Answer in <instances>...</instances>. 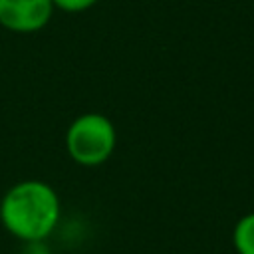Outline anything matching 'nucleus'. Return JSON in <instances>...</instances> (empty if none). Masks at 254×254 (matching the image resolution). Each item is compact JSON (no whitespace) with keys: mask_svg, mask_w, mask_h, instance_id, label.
<instances>
[{"mask_svg":"<svg viewBox=\"0 0 254 254\" xmlns=\"http://www.w3.org/2000/svg\"><path fill=\"white\" fill-rule=\"evenodd\" d=\"M64 143L73 163L81 167H99L113 155L117 131L107 115L87 111L69 123Z\"/></svg>","mask_w":254,"mask_h":254,"instance_id":"nucleus-2","label":"nucleus"},{"mask_svg":"<svg viewBox=\"0 0 254 254\" xmlns=\"http://www.w3.org/2000/svg\"><path fill=\"white\" fill-rule=\"evenodd\" d=\"M52 0H0V26L14 34H34L48 26Z\"/></svg>","mask_w":254,"mask_h":254,"instance_id":"nucleus-3","label":"nucleus"},{"mask_svg":"<svg viewBox=\"0 0 254 254\" xmlns=\"http://www.w3.org/2000/svg\"><path fill=\"white\" fill-rule=\"evenodd\" d=\"M232 244L236 254H254V212L236 220L232 228Z\"/></svg>","mask_w":254,"mask_h":254,"instance_id":"nucleus-4","label":"nucleus"},{"mask_svg":"<svg viewBox=\"0 0 254 254\" xmlns=\"http://www.w3.org/2000/svg\"><path fill=\"white\" fill-rule=\"evenodd\" d=\"M62 204L56 189L38 179L10 187L0 200V222L18 240L44 242L58 226Z\"/></svg>","mask_w":254,"mask_h":254,"instance_id":"nucleus-1","label":"nucleus"},{"mask_svg":"<svg viewBox=\"0 0 254 254\" xmlns=\"http://www.w3.org/2000/svg\"><path fill=\"white\" fill-rule=\"evenodd\" d=\"M99 0H52L54 8L62 10V12H67V14H79V12H85L89 8H93Z\"/></svg>","mask_w":254,"mask_h":254,"instance_id":"nucleus-5","label":"nucleus"}]
</instances>
